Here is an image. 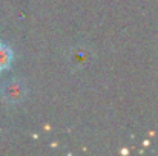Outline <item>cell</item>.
<instances>
[{
	"label": "cell",
	"mask_w": 158,
	"mask_h": 156,
	"mask_svg": "<svg viewBox=\"0 0 158 156\" xmlns=\"http://www.w3.org/2000/svg\"><path fill=\"white\" fill-rule=\"evenodd\" d=\"M2 97L8 103H19L26 97V87L20 80H9L2 87Z\"/></svg>",
	"instance_id": "obj_1"
},
{
	"label": "cell",
	"mask_w": 158,
	"mask_h": 156,
	"mask_svg": "<svg viewBox=\"0 0 158 156\" xmlns=\"http://www.w3.org/2000/svg\"><path fill=\"white\" fill-rule=\"evenodd\" d=\"M91 60V52L85 48H74L72 52L69 54V61L75 66V67H81L86 63H89Z\"/></svg>",
	"instance_id": "obj_2"
},
{
	"label": "cell",
	"mask_w": 158,
	"mask_h": 156,
	"mask_svg": "<svg viewBox=\"0 0 158 156\" xmlns=\"http://www.w3.org/2000/svg\"><path fill=\"white\" fill-rule=\"evenodd\" d=\"M11 60H12V54H11V51H9L6 46L0 45V70L9 67Z\"/></svg>",
	"instance_id": "obj_3"
}]
</instances>
